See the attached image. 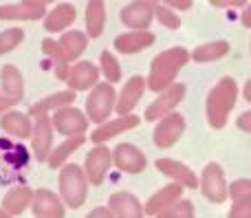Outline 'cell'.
<instances>
[{"label": "cell", "mask_w": 251, "mask_h": 218, "mask_svg": "<svg viewBox=\"0 0 251 218\" xmlns=\"http://www.w3.org/2000/svg\"><path fill=\"white\" fill-rule=\"evenodd\" d=\"M71 101H75V93L73 91H64V93H55V95H49L47 99L38 101V104L31 106L29 113L33 115V117H40V115H47V110L51 108H64L66 104H71Z\"/></svg>", "instance_id": "28"}, {"label": "cell", "mask_w": 251, "mask_h": 218, "mask_svg": "<svg viewBox=\"0 0 251 218\" xmlns=\"http://www.w3.org/2000/svg\"><path fill=\"white\" fill-rule=\"evenodd\" d=\"M238 97V86L231 77H223L216 86L212 88L207 97V119L212 128H223L229 119L231 108L236 106Z\"/></svg>", "instance_id": "2"}, {"label": "cell", "mask_w": 251, "mask_h": 218, "mask_svg": "<svg viewBox=\"0 0 251 218\" xmlns=\"http://www.w3.org/2000/svg\"><path fill=\"white\" fill-rule=\"evenodd\" d=\"M104 22H106V7L104 2H88L86 7V26L88 33L93 38H100L104 31Z\"/></svg>", "instance_id": "30"}, {"label": "cell", "mask_w": 251, "mask_h": 218, "mask_svg": "<svg viewBox=\"0 0 251 218\" xmlns=\"http://www.w3.org/2000/svg\"><path fill=\"white\" fill-rule=\"evenodd\" d=\"M29 154L20 144H13L9 139H0V183H11L20 176L26 168Z\"/></svg>", "instance_id": "3"}, {"label": "cell", "mask_w": 251, "mask_h": 218, "mask_svg": "<svg viewBox=\"0 0 251 218\" xmlns=\"http://www.w3.org/2000/svg\"><path fill=\"white\" fill-rule=\"evenodd\" d=\"M143 88H146V79L139 77V75H134V77L128 79V84L124 86L122 95H119V101L115 104V108H117V113L126 117V113H130V110L137 106V101L141 99L143 95Z\"/></svg>", "instance_id": "18"}, {"label": "cell", "mask_w": 251, "mask_h": 218, "mask_svg": "<svg viewBox=\"0 0 251 218\" xmlns=\"http://www.w3.org/2000/svg\"><path fill=\"white\" fill-rule=\"evenodd\" d=\"M227 51H229V44L223 42V40H218V42H209V44L199 47L194 53H192V57H194L196 62H214V60H218V57L225 55Z\"/></svg>", "instance_id": "31"}, {"label": "cell", "mask_w": 251, "mask_h": 218, "mask_svg": "<svg viewBox=\"0 0 251 218\" xmlns=\"http://www.w3.org/2000/svg\"><path fill=\"white\" fill-rule=\"evenodd\" d=\"M44 11H47V2H40V0L0 4V18L2 20H38Z\"/></svg>", "instance_id": "11"}, {"label": "cell", "mask_w": 251, "mask_h": 218, "mask_svg": "<svg viewBox=\"0 0 251 218\" xmlns=\"http://www.w3.org/2000/svg\"><path fill=\"white\" fill-rule=\"evenodd\" d=\"M51 126L55 128L62 135H84V130L88 128V121L77 108H57L55 115H53Z\"/></svg>", "instance_id": "6"}, {"label": "cell", "mask_w": 251, "mask_h": 218, "mask_svg": "<svg viewBox=\"0 0 251 218\" xmlns=\"http://www.w3.org/2000/svg\"><path fill=\"white\" fill-rule=\"evenodd\" d=\"M156 216L159 218H194V207H192L190 201H176Z\"/></svg>", "instance_id": "33"}, {"label": "cell", "mask_w": 251, "mask_h": 218, "mask_svg": "<svg viewBox=\"0 0 251 218\" xmlns=\"http://www.w3.org/2000/svg\"><path fill=\"white\" fill-rule=\"evenodd\" d=\"M84 48H86V35L79 33V31H66L62 35V40L57 42V53H60V60L64 64H69L71 60L82 55Z\"/></svg>", "instance_id": "20"}, {"label": "cell", "mask_w": 251, "mask_h": 218, "mask_svg": "<svg viewBox=\"0 0 251 218\" xmlns=\"http://www.w3.org/2000/svg\"><path fill=\"white\" fill-rule=\"evenodd\" d=\"M152 20V4L150 2H132L122 9V22L128 24L130 29L143 31L148 29Z\"/></svg>", "instance_id": "19"}, {"label": "cell", "mask_w": 251, "mask_h": 218, "mask_svg": "<svg viewBox=\"0 0 251 218\" xmlns=\"http://www.w3.org/2000/svg\"><path fill=\"white\" fill-rule=\"evenodd\" d=\"M4 108V101H2V97H0V110H2Z\"/></svg>", "instance_id": "42"}, {"label": "cell", "mask_w": 251, "mask_h": 218, "mask_svg": "<svg viewBox=\"0 0 251 218\" xmlns=\"http://www.w3.org/2000/svg\"><path fill=\"white\" fill-rule=\"evenodd\" d=\"M190 55H187L185 48L181 47H174L170 51L161 53V55L154 57L152 62V71H150V77H148V88L152 91H165L170 84L174 82L176 73L187 64Z\"/></svg>", "instance_id": "1"}, {"label": "cell", "mask_w": 251, "mask_h": 218, "mask_svg": "<svg viewBox=\"0 0 251 218\" xmlns=\"http://www.w3.org/2000/svg\"><path fill=\"white\" fill-rule=\"evenodd\" d=\"M31 198H33V192L29 188H16L4 196L2 207H4V214H22V212L29 207Z\"/></svg>", "instance_id": "26"}, {"label": "cell", "mask_w": 251, "mask_h": 218, "mask_svg": "<svg viewBox=\"0 0 251 218\" xmlns=\"http://www.w3.org/2000/svg\"><path fill=\"white\" fill-rule=\"evenodd\" d=\"M108 212L113 214V218H143L141 203L128 192L113 194L108 201Z\"/></svg>", "instance_id": "14"}, {"label": "cell", "mask_w": 251, "mask_h": 218, "mask_svg": "<svg viewBox=\"0 0 251 218\" xmlns=\"http://www.w3.org/2000/svg\"><path fill=\"white\" fill-rule=\"evenodd\" d=\"M75 22V9L71 4H57L51 13H47L44 26L47 31H62L66 26H71Z\"/></svg>", "instance_id": "25"}, {"label": "cell", "mask_w": 251, "mask_h": 218, "mask_svg": "<svg viewBox=\"0 0 251 218\" xmlns=\"http://www.w3.org/2000/svg\"><path fill=\"white\" fill-rule=\"evenodd\" d=\"M185 95V86L183 84H172L163 91V95L156 101H152V106L146 110V119H163L165 115H170L174 110V106L183 99Z\"/></svg>", "instance_id": "9"}, {"label": "cell", "mask_w": 251, "mask_h": 218, "mask_svg": "<svg viewBox=\"0 0 251 218\" xmlns=\"http://www.w3.org/2000/svg\"><path fill=\"white\" fill-rule=\"evenodd\" d=\"M110 161H113V154H110L108 148L100 145V148L91 150L86 157V181H91L93 185H100L104 181L106 172L110 168Z\"/></svg>", "instance_id": "12"}, {"label": "cell", "mask_w": 251, "mask_h": 218, "mask_svg": "<svg viewBox=\"0 0 251 218\" xmlns=\"http://www.w3.org/2000/svg\"><path fill=\"white\" fill-rule=\"evenodd\" d=\"M150 4H152V13H156V18H159L161 24L170 26V29H178V26H181L178 16L174 11H170L165 4H159V2H150Z\"/></svg>", "instance_id": "34"}, {"label": "cell", "mask_w": 251, "mask_h": 218, "mask_svg": "<svg viewBox=\"0 0 251 218\" xmlns=\"http://www.w3.org/2000/svg\"><path fill=\"white\" fill-rule=\"evenodd\" d=\"M201 188H203V194L214 203H223L227 198V185H225V176H223L221 166L216 163H209L203 170V176H201Z\"/></svg>", "instance_id": "8"}, {"label": "cell", "mask_w": 251, "mask_h": 218, "mask_svg": "<svg viewBox=\"0 0 251 218\" xmlns=\"http://www.w3.org/2000/svg\"><path fill=\"white\" fill-rule=\"evenodd\" d=\"M86 218H113V214L108 212V207H97V210H93Z\"/></svg>", "instance_id": "38"}, {"label": "cell", "mask_w": 251, "mask_h": 218, "mask_svg": "<svg viewBox=\"0 0 251 218\" xmlns=\"http://www.w3.org/2000/svg\"><path fill=\"white\" fill-rule=\"evenodd\" d=\"M0 126H2L4 132H9V135L13 137H29L31 135V121L26 115L22 113H7L2 119H0Z\"/></svg>", "instance_id": "27"}, {"label": "cell", "mask_w": 251, "mask_h": 218, "mask_svg": "<svg viewBox=\"0 0 251 218\" xmlns=\"http://www.w3.org/2000/svg\"><path fill=\"white\" fill-rule=\"evenodd\" d=\"M113 108H115V88L110 84H97L86 99L88 117L93 121H106Z\"/></svg>", "instance_id": "5"}, {"label": "cell", "mask_w": 251, "mask_h": 218, "mask_svg": "<svg viewBox=\"0 0 251 218\" xmlns=\"http://www.w3.org/2000/svg\"><path fill=\"white\" fill-rule=\"evenodd\" d=\"M137 123H139V117H134V115H128V117H119V119H110L108 123L100 126L95 132H93L91 139L95 141V144H104L106 139H110V137L119 135V132H124V130H130V128H134Z\"/></svg>", "instance_id": "23"}, {"label": "cell", "mask_w": 251, "mask_h": 218, "mask_svg": "<svg viewBox=\"0 0 251 218\" xmlns=\"http://www.w3.org/2000/svg\"><path fill=\"white\" fill-rule=\"evenodd\" d=\"M165 7H174V9H190L192 7V2L190 0H185V2H178V0H174V2H165Z\"/></svg>", "instance_id": "40"}, {"label": "cell", "mask_w": 251, "mask_h": 218, "mask_svg": "<svg viewBox=\"0 0 251 218\" xmlns=\"http://www.w3.org/2000/svg\"><path fill=\"white\" fill-rule=\"evenodd\" d=\"M185 130V119L178 113H170L161 119V123L154 130V144L159 148H170V145L176 144V139L183 135Z\"/></svg>", "instance_id": "7"}, {"label": "cell", "mask_w": 251, "mask_h": 218, "mask_svg": "<svg viewBox=\"0 0 251 218\" xmlns=\"http://www.w3.org/2000/svg\"><path fill=\"white\" fill-rule=\"evenodd\" d=\"M238 126L243 128L245 132H251V113H243V115H240Z\"/></svg>", "instance_id": "39"}, {"label": "cell", "mask_w": 251, "mask_h": 218, "mask_svg": "<svg viewBox=\"0 0 251 218\" xmlns=\"http://www.w3.org/2000/svg\"><path fill=\"white\" fill-rule=\"evenodd\" d=\"M22 40H25L22 29H7L4 33H0V53H7L11 48H16Z\"/></svg>", "instance_id": "35"}, {"label": "cell", "mask_w": 251, "mask_h": 218, "mask_svg": "<svg viewBox=\"0 0 251 218\" xmlns=\"http://www.w3.org/2000/svg\"><path fill=\"white\" fill-rule=\"evenodd\" d=\"M152 42H154V35L150 31H130V33H124L115 40V48L122 53H137L150 47Z\"/></svg>", "instance_id": "24"}, {"label": "cell", "mask_w": 251, "mask_h": 218, "mask_svg": "<svg viewBox=\"0 0 251 218\" xmlns=\"http://www.w3.org/2000/svg\"><path fill=\"white\" fill-rule=\"evenodd\" d=\"M84 141H86V137H84V135H73V137H69L64 144L57 145V148L53 150L51 154H49V166H51V168L62 166V163H64L66 159L71 157V152H75V150H77L79 145L84 144Z\"/></svg>", "instance_id": "29"}, {"label": "cell", "mask_w": 251, "mask_h": 218, "mask_svg": "<svg viewBox=\"0 0 251 218\" xmlns=\"http://www.w3.org/2000/svg\"><path fill=\"white\" fill-rule=\"evenodd\" d=\"M88 181L84 176V172L79 170L75 163L64 166V170L60 172V192L62 198L66 201L69 207H79L86 201V192H88Z\"/></svg>", "instance_id": "4"}, {"label": "cell", "mask_w": 251, "mask_h": 218, "mask_svg": "<svg viewBox=\"0 0 251 218\" xmlns=\"http://www.w3.org/2000/svg\"><path fill=\"white\" fill-rule=\"evenodd\" d=\"M0 82H2V101L4 106H13L22 99L25 95V82H22V75L16 66H4L0 71Z\"/></svg>", "instance_id": "10"}, {"label": "cell", "mask_w": 251, "mask_h": 218, "mask_svg": "<svg viewBox=\"0 0 251 218\" xmlns=\"http://www.w3.org/2000/svg\"><path fill=\"white\" fill-rule=\"evenodd\" d=\"M156 168H159L163 174L172 176L178 185H187V188H196V185H199V179H196L194 172H192L187 166L178 163V161H172V159H159V161H156Z\"/></svg>", "instance_id": "21"}, {"label": "cell", "mask_w": 251, "mask_h": 218, "mask_svg": "<svg viewBox=\"0 0 251 218\" xmlns=\"http://www.w3.org/2000/svg\"><path fill=\"white\" fill-rule=\"evenodd\" d=\"M101 71H104V75L108 77L110 86H113L115 82H119V79H122V69H119L115 55H113V53H108V51L101 53Z\"/></svg>", "instance_id": "32"}, {"label": "cell", "mask_w": 251, "mask_h": 218, "mask_svg": "<svg viewBox=\"0 0 251 218\" xmlns=\"http://www.w3.org/2000/svg\"><path fill=\"white\" fill-rule=\"evenodd\" d=\"M97 77H100V71H97L95 64L91 62H79V64L71 66L69 75H66V82L73 91H84V88H91L93 84H97Z\"/></svg>", "instance_id": "16"}, {"label": "cell", "mask_w": 251, "mask_h": 218, "mask_svg": "<svg viewBox=\"0 0 251 218\" xmlns=\"http://www.w3.org/2000/svg\"><path fill=\"white\" fill-rule=\"evenodd\" d=\"M181 192H183V185H178V183H172V185H168V188L159 190V192L146 203V214H152V216L161 214L163 210H168L172 203H176L178 198H181Z\"/></svg>", "instance_id": "22"}, {"label": "cell", "mask_w": 251, "mask_h": 218, "mask_svg": "<svg viewBox=\"0 0 251 218\" xmlns=\"http://www.w3.org/2000/svg\"><path fill=\"white\" fill-rule=\"evenodd\" d=\"M229 194L234 196L236 203H240V201H251V181H247V179L236 181V183L231 185Z\"/></svg>", "instance_id": "36"}, {"label": "cell", "mask_w": 251, "mask_h": 218, "mask_svg": "<svg viewBox=\"0 0 251 218\" xmlns=\"http://www.w3.org/2000/svg\"><path fill=\"white\" fill-rule=\"evenodd\" d=\"M35 119H38V123H35V130H33V152L40 161H44L51 154V144H53L51 121H49L47 115H40Z\"/></svg>", "instance_id": "17"}, {"label": "cell", "mask_w": 251, "mask_h": 218, "mask_svg": "<svg viewBox=\"0 0 251 218\" xmlns=\"http://www.w3.org/2000/svg\"><path fill=\"white\" fill-rule=\"evenodd\" d=\"M229 218H251V201H240L231 207Z\"/></svg>", "instance_id": "37"}, {"label": "cell", "mask_w": 251, "mask_h": 218, "mask_svg": "<svg viewBox=\"0 0 251 218\" xmlns=\"http://www.w3.org/2000/svg\"><path fill=\"white\" fill-rule=\"evenodd\" d=\"M0 218H11V216H9V214H4V212L0 210Z\"/></svg>", "instance_id": "41"}, {"label": "cell", "mask_w": 251, "mask_h": 218, "mask_svg": "<svg viewBox=\"0 0 251 218\" xmlns=\"http://www.w3.org/2000/svg\"><path fill=\"white\" fill-rule=\"evenodd\" d=\"M33 212L40 218H64V207L62 201L49 190H38L33 194Z\"/></svg>", "instance_id": "15"}, {"label": "cell", "mask_w": 251, "mask_h": 218, "mask_svg": "<svg viewBox=\"0 0 251 218\" xmlns=\"http://www.w3.org/2000/svg\"><path fill=\"white\" fill-rule=\"evenodd\" d=\"M113 161L117 163L119 170L130 172V174L143 172V170H146V163H148L141 150L134 148V145H130V144H122V145H117V148H115Z\"/></svg>", "instance_id": "13"}]
</instances>
